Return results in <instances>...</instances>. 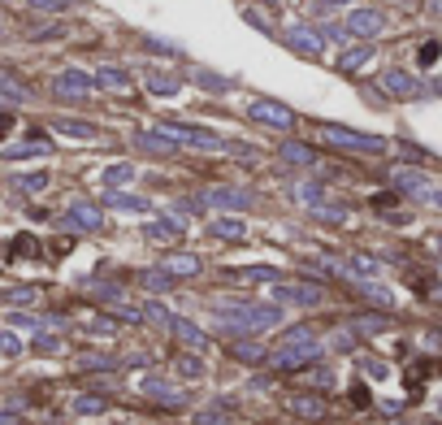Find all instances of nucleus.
Segmentation results:
<instances>
[{"label": "nucleus", "mask_w": 442, "mask_h": 425, "mask_svg": "<svg viewBox=\"0 0 442 425\" xmlns=\"http://www.w3.org/2000/svg\"><path fill=\"white\" fill-rule=\"evenodd\" d=\"M148 87H152V91H160V96H165V91H170V96L178 91V83H174V78H165V74H152V78H148Z\"/></svg>", "instance_id": "obj_23"}, {"label": "nucleus", "mask_w": 442, "mask_h": 425, "mask_svg": "<svg viewBox=\"0 0 442 425\" xmlns=\"http://www.w3.org/2000/svg\"><path fill=\"white\" fill-rule=\"evenodd\" d=\"M143 282H148L152 291H170V287H174V278H170V270H165V274H148Z\"/></svg>", "instance_id": "obj_24"}, {"label": "nucleus", "mask_w": 442, "mask_h": 425, "mask_svg": "<svg viewBox=\"0 0 442 425\" xmlns=\"http://www.w3.org/2000/svg\"><path fill=\"white\" fill-rule=\"evenodd\" d=\"M291 48L317 57V52H321V35H312V31H291Z\"/></svg>", "instance_id": "obj_14"}, {"label": "nucleus", "mask_w": 442, "mask_h": 425, "mask_svg": "<svg viewBox=\"0 0 442 425\" xmlns=\"http://www.w3.org/2000/svg\"><path fill=\"white\" fill-rule=\"evenodd\" d=\"M74 408H78V412H104V399H96V395H87V399H78Z\"/></svg>", "instance_id": "obj_25"}, {"label": "nucleus", "mask_w": 442, "mask_h": 425, "mask_svg": "<svg viewBox=\"0 0 442 425\" xmlns=\"http://www.w3.org/2000/svg\"><path fill=\"white\" fill-rule=\"evenodd\" d=\"M282 161H291V165H312L317 156H312V148H304V143H282Z\"/></svg>", "instance_id": "obj_16"}, {"label": "nucleus", "mask_w": 442, "mask_h": 425, "mask_svg": "<svg viewBox=\"0 0 442 425\" xmlns=\"http://www.w3.org/2000/svg\"><path fill=\"white\" fill-rule=\"evenodd\" d=\"M165 270H170V274H200L204 270V260L200 256H191V252H174V256H165Z\"/></svg>", "instance_id": "obj_9"}, {"label": "nucleus", "mask_w": 442, "mask_h": 425, "mask_svg": "<svg viewBox=\"0 0 442 425\" xmlns=\"http://www.w3.org/2000/svg\"><path fill=\"white\" fill-rule=\"evenodd\" d=\"M395 183H399V191H408V195H433V187H429V178H425V174L399 170V174H395Z\"/></svg>", "instance_id": "obj_10"}, {"label": "nucleus", "mask_w": 442, "mask_h": 425, "mask_svg": "<svg viewBox=\"0 0 442 425\" xmlns=\"http://www.w3.org/2000/svg\"><path fill=\"white\" fill-rule=\"evenodd\" d=\"M100 78H104V83H108V87H126V78H122V74H113V70H104V74H100Z\"/></svg>", "instance_id": "obj_28"}, {"label": "nucleus", "mask_w": 442, "mask_h": 425, "mask_svg": "<svg viewBox=\"0 0 442 425\" xmlns=\"http://www.w3.org/2000/svg\"><path fill=\"white\" fill-rule=\"evenodd\" d=\"M381 31V14L377 9H356L347 18V35H360V39H373Z\"/></svg>", "instance_id": "obj_5"}, {"label": "nucleus", "mask_w": 442, "mask_h": 425, "mask_svg": "<svg viewBox=\"0 0 442 425\" xmlns=\"http://www.w3.org/2000/svg\"><path fill=\"white\" fill-rule=\"evenodd\" d=\"M433 204H438V208H442V187H438V191H433Z\"/></svg>", "instance_id": "obj_29"}, {"label": "nucleus", "mask_w": 442, "mask_h": 425, "mask_svg": "<svg viewBox=\"0 0 442 425\" xmlns=\"http://www.w3.org/2000/svg\"><path fill=\"white\" fill-rule=\"evenodd\" d=\"M278 299H287V304H321V287H304V282H295V287H278L273 291Z\"/></svg>", "instance_id": "obj_7"}, {"label": "nucleus", "mask_w": 442, "mask_h": 425, "mask_svg": "<svg viewBox=\"0 0 442 425\" xmlns=\"http://www.w3.org/2000/svg\"><path fill=\"white\" fill-rule=\"evenodd\" d=\"M170 139H178V143H187V148H208V152H217V148H226L217 135H208V130H195V126H183V122H165L160 126Z\"/></svg>", "instance_id": "obj_3"}, {"label": "nucleus", "mask_w": 442, "mask_h": 425, "mask_svg": "<svg viewBox=\"0 0 442 425\" xmlns=\"http://www.w3.org/2000/svg\"><path fill=\"white\" fill-rule=\"evenodd\" d=\"M325 5H339V0H325Z\"/></svg>", "instance_id": "obj_31"}, {"label": "nucleus", "mask_w": 442, "mask_h": 425, "mask_svg": "<svg viewBox=\"0 0 442 425\" xmlns=\"http://www.w3.org/2000/svg\"><path fill=\"white\" fill-rule=\"evenodd\" d=\"M195 425H235V412H230L226 399H221V404H208V408L195 416Z\"/></svg>", "instance_id": "obj_11"}, {"label": "nucleus", "mask_w": 442, "mask_h": 425, "mask_svg": "<svg viewBox=\"0 0 442 425\" xmlns=\"http://www.w3.org/2000/svg\"><path fill=\"white\" fill-rule=\"evenodd\" d=\"M433 61H438V43H425L421 48V66H433Z\"/></svg>", "instance_id": "obj_26"}, {"label": "nucleus", "mask_w": 442, "mask_h": 425, "mask_svg": "<svg viewBox=\"0 0 442 425\" xmlns=\"http://www.w3.org/2000/svg\"><path fill=\"white\" fill-rule=\"evenodd\" d=\"M321 139L334 143V148H347V152H386L381 139H373V135H356V130H339V126H321Z\"/></svg>", "instance_id": "obj_1"}, {"label": "nucleus", "mask_w": 442, "mask_h": 425, "mask_svg": "<svg viewBox=\"0 0 442 425\" xmlns=\"http://www.w3.org/2000/svg\"><path fill=\"white\" fill-rule=\"evenodd\" d=\"M178 369L187 378H204V360H195V356H178Z\"/></svg>", "instance_id": "obj_22"}, {"label": "nucleus", "mask_w": 442, "mask_h": 425, "mask_svg": "<svg viewBox=\"0 0 442 425\" xmlns=\"http://www.w3.org/2000/svg\"><path fill=\"white\" fill-rule=\"evenodd\" d=\"M369 52H373V48H351V52H343V57H339V70H360V66L369 61Z\"/></svg>", "instance_id": "obj_18"}, {"label": "nucleus", "mask_w": 442, "mask_h": 425, "mask_svg": "<svg viewBox=\"0 0 442 425\" xmlns=\"http://www.w3.org/2000/svg\"><path fill=\"white\" fill-rule=\"evenodd\" d=\"M381 87L391 91L395 100H412V96L421 91V87H416V78H412V74H404V70H386V74H381Z\"/></svg>", "instance_id": "obj_6"}, {"label": "nucleus", "mask_w": 442, "mask_h": 425, "mask_svg": "<svg viewBox=\"0 0 442 425\" xmlns=\"http://www.w3.org/2000/svg\"><path fill=\"white\" fill-rule=\"evenodd\" d=\"M170 330H174V334H178V339H183L187 347H195V352H204V347H208V339H204V330H195L191 322H178V317H174V326H170Z\"/></svg>", "instance_id": "obj_12"}, {"label": "nucleus", "mask_w": 442, "mask_h": 425, "mask_svg": "<svg viewBox=\"0 0 442 425\" xmlns=\"http://www.w3.org/2000/svg\"><path fill=\"white\" fill-rule=\"evenodd\" d=\"M208 230H212V235H217V239H230V243H235V239H243V235H247V226H243V222H239V217H217V222H212V226H208Z\"/></svg>", "instance_id": "obj_13"}, {"label": "nucleus", "mask_w": 442, "mask_h": 425, "mask_svg": "<svg viewBox=\"0 0 442 425\" xmlns=\"http://www.w3.org/2000/svg\"><path fill=\"white\" fill-rule=\"evenodd\" d=\"M351 404H356V408H364V404H369V391H364V386H360V382H356V386H351Z\"/></svg>", "instance_id": "obj_27"}, {"label": "nucleus", "mask_w": 442, "mask_h": 425, "mask_svg": "<svg viewBox=\"0 0 442 425\" xmlns=\"http://www.w3.org/2000/svg\"><path fill=\"white\" fill-rule=\"evenodd\" d=\"M178 235H183L178 222H156V226H148V239H160V243H165V239H178Z\"/></svg>", "instance_id": "obj_20"}, {"label": "nucleus", "mask_w": 442, "mask_h": 425, "mask_svg": "<svg viewBox=\"0 0 442 425\" xmlns=\"http://www.w3.org/2000/svg\"><path fill=\"white\" fill-rule=\"evenodd\" d=\"M351 265H356V274H364V278H377V274H381V260H373V256H364V252H356Z\"/></svg>", "instance_id": "obj_19"}, {"label": "nucleus", "mask_w": 442, "mask_h": 425, "mask_svg": "<svg viewBox=\"0 0 442 425\" xmlns=\"http://www.w3.org/2000/svg\"><path fill=\"white\" fill-rule=\"evenodd\" d=\"M386 326H391L386 317H360V322H356V330H360V334H377V330H386Z\"/></svg>", "instance_id": "obj_21"}, {"label": "nucleus", "mask_w": 442, "mask_h": 425, "mask_svg": "<svg viewBox=\"0 0 442 425\" xmlns=\"http://www.w3.org/2000/svg\"><path fill=\"white\" fill-rule=\"evenodd\" d=\"M287 408H291L295 416H304V421H325V416H329V404H325L321 395H291Z\"/></svg>", "instance_id": "obj_4"}, {"label": "nucleus", "mask_w": 442, "mask_h": 425, "mask_svg": "<svg viewBox=\"0 0 442 425\" xmlns=\"http://www.w3.org/2000/svg\"><path fill=\"white\" fill-rule=\"evenodd\" d=\"M230 352H235V360H243V364H260V360H269V356H264V347H260V343H247V339H243V343H235Z\"/></svg>", "instance_id": "obj_15"}, {"label": "nucleus", "mask_w": 442, "mask_h": 425, "mask_svg": "<svg viewBox=\"0 0 442 425\" xmlns=\"http://www.w3.org/2000/svg\"><path fill=\"white\" fill-rule=\"evenodd\" d=\"M438 412H442V404H438Z\"/></svg>", "instance_id": "obj_32"}, {"label": "nucleus", "mask_w": 442, "mask_h": 425, "mask_svg": "<svg viewBox=\"0 0 442 425\" xmlns=\"http://www.w3.org/2000/svg\"><path fill=\"white\" fill-rule=\"evenodd\" d=\"M247 113H252V122H260V126H278V130H291V126H295V113L287 109V104H273V100H256Z\"/></svg>", "instance_id": "obj_2"}, {"label": "nucleus", "mask_w": 442, "mask_h": 425, "mask_svg": "<svg viewBox=\"0 0 442 425\" xmlns=\"http://www.w3.org/2000/svg\"><path fill=\"white\" fill-rule=\"evenodd\" d=\"M204 200H208V204H221V208H247V204H252V195H247V191H235V187H212Z\"/></svg>", "instance_id": "obj_8"}, {"label": "nucleus", "mask_w": 442, "mask_h": 425, "mask_svg": "<svg viewBox=\"0 0 442 425\" xmlns=\"http://www.w3.org/2000/svg\"><path fill=\"white\" fill-rule=\"evenodd\" d=\"M433 9H438V14H442V0H433Z\"/></svg>", "instance_id": "obj_30"}, {"label": "nucleus", "mask_w": 442, "mask_h": 425, "mask_svg": "<svg viewBox=\"0 0 442 425\" xmlns=\"http://www.w3.org/2000/svg\"><path fill=\"white\" fill-rule=\"evenodd\" d=\"M239 282H273L278 278V270H264V265H252V270H235Z\"/></svg>", "instance_id": "obj_17"}]
</instances>
